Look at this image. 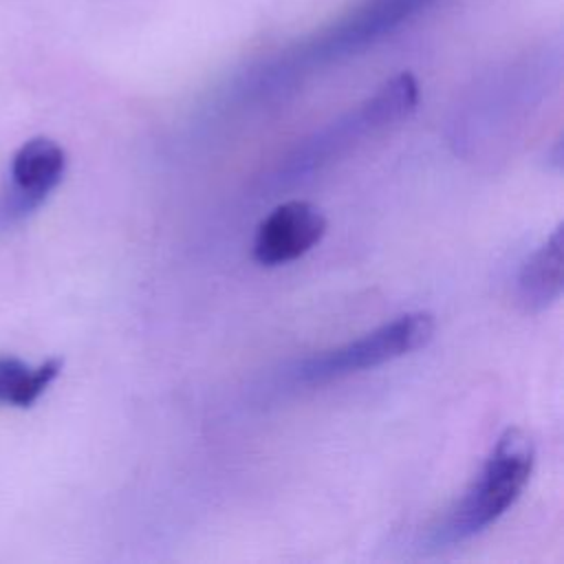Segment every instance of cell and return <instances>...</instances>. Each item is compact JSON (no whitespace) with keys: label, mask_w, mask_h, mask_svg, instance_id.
I'll list each match as a JSON object with an SVG mask.
<instances>
[{"label":"cell","mask_w":564,"mask_h":564,"mask_svg":"<svg viewBox=\"0 0 564 564\" xmlns=\"http://www.w3.org/2000/svg\"><path fill=\"white\" fill-rule=\"evenodd\" d=\"M535 463L531 436L520 427H507L489 452L478 478L449 513L443 529L447 540H465L496 522L527 487Z\"/></svg>","instance_id":"obj_1"},{"label":"cell","mask_w":564,"mask_h":564,"mask_svg":"<svg viewBox=\"0 0 564 564\" xmlns=\"http://www.w3.org/2000/svg\"><path fill=\"white\" fill-rule=\"evenodd\" d=\"M434 335V317L425 311L405 313L392 322L348 341L335 350L322 352L308 359L300 377L304 381H326L333 377H344L379 364L403 357L421 346H425Z\"/></svg>","instance_id":"obj_2"},{"label":"cell","mask_w":564,"mask_h":564,"mask_svg":"<svg viewBox=\"0 0 564 564\" xmlns=\"http://www.w3.org/2000/svg\"><path fill=\"white\" fill-rule=\"evenodd\" d=\"M66 172L64 148L48 137L24 141L9 165V183L0 194V227L31 216L62 183Z\"/></svg>","instance_id":"obj_3"},{"label":"cell","mask_w":564,"mask_h":564,"mask_svg":"<svg viewBox=\"0 0 564 564\" xmlns=\"http://www.w3.org/2000/svg\"><path fill=\"white\" fill-rule=\"evenodd\" d=\"M432 0H359L330 29L302 48V59H333L355 53L397 29Z\"/></svg>","instance_id":"obj_4"},{"label":"cell","mask_w":564,"mask_h":564,"mask_svg":"<svg viewBox=\"0 0 564 564\" xmlns=\"http://www.w3.org/2000/svg\"><path fill=\"white\" fill-rule=\"evenodd\" d=\"M326 234L324 214L306 200L273 207L253 236V258L264 267L286 264L311 251Z\"/></svg>","instance_id":"obj_5"},{"label":"cell","mask_w":564,"mask_h":564,"mask_svg":"<svg viewBox=\"0 0 564 564\" xmlns=\"http://www.w3.org/2000/svg\"><path fill=\"white\" fill-rule=\"evenodd\" d=\"M562 293V225L524 262L518 278V300L527 308H544Z\"/></svg>","instance_id":"obj_6"},{"label":"cell","mask_w":564,"mask_h":564,"mask_svg":"<svg viewBox=\"0 0 564 564\" xmlns=\"http://www.w3.org/2000/svg\"><path fill=\"white\" fill-rule=\"evenodd\" d=\"M62 359L51 357L31 366L18 357H0V403L29 408L57 379Z\"/></svg>","instance_id":"obj_7"}]
</instances>
